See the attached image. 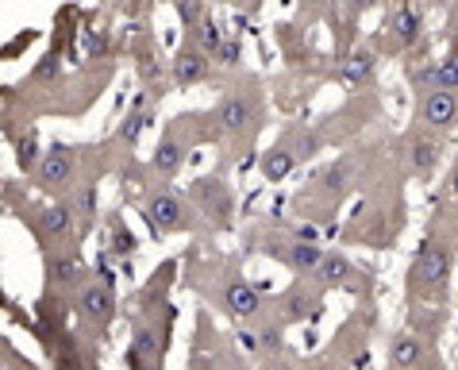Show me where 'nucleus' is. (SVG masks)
Here are the masks:
<instances>
[{"label": "nucleus", "instance_id": "2eb2a0df", "mask_svg": "<svg viewBox=\"0 0 458 370\" xmlns=\"http://www.w3.org/2000/svg\"><path fill=\"white\" fill-rule=\"evenodd\" d=\"M389 363L393 366H420V363H424V340L412 336V331L393 336L389 340Z\"/></svg>", "mask_w": 458, "mask_h": 370}, {"label": "nucleus", "instance_id": "c756f323", "mask_svg": "<svg viewBox=\"0 0 458 370\" xmlns=\"http://www.w3.org/2000/svg\"><path fill=\"white\" fill-rule=\"evenodd\" d=\"M174 12H177V20H182V28L189 31L205 20V0H174Z\"/></svg>", "mask_w": 458, "mask_h": 370}, {"label": "nucleus", "instance_id": "393cba45", "mask_svg": "<svg viewBox=\"0 0 458 370\" xmlns=\"http://www.w3.org/2000/svg\"><path fill=\"white\" fill-rule=\"evenodd\" d=\"M189 43H193V47H200V50H205V55H216V47L224 43V31H220V23L205 16V20L197 23V28H189Z\"/></svg>", "mask_w": 458, "mask_h": 370}, {"label": "nucleus", "instance_id": "b1692460", "mask_svg": "<svg viewBox=\"0 0 458 370\" xmlns=\"http://www.w3.org/2000/svg\"><path fill=\"white\" fill-rule=\"evenodd\" d=\"M39 159H43V147H39V132L35 127H28L20 139H16V166L23 174H31L35 166H39Z\"/></svg>", "mask_w": 458, "mask_h": 370}, {"label": "nucleus", "instance_id": "dca6fc26", "mask_svg": "<svg viewBox=\"0 0 458 370\" xmlns=\"http://www.w3.org/2000/svg\"><path fill=\"white\" fill-rule=\"evenodd\" d=\"M282 147H289V155L297 162H309L312 155H320L324 139H320V132H312V127H293V132H285Z\"/></svg>", "mask_w": 458, "mask_h": 370}, {"label": "nucleus", "instance_id": "f03ea898", "mask_svg": "<svg viewBox=\"0 0 458 370\" xmlns=\"http://www.w3.org/2000/svg\"><path fill=\"white\" fill-rule=\"evenodd\" d=\"M73 313H78L81 328L97 331V340H105L108 324L116 321V289H112L108 278L89 274L78 286V293H73Z\"/></svg>", "mask_w": 458, "mask_h": 370}, {"label": "nucleus", "instance_id": "423d86ee", "mask_svg": "<svg viewBox=\"0 0 458 370\" xmlns=\"http://www.w3.org/2000/svg\"><path fill=\"white\" fill-rule=\"evenodd\" d=\"M166 336L150 324V321H135L131 324V343L123 351V366L131 370H158L166 363Z\"/></svg>", "mask_w": 458, "mask_h": 370}, {"label": "nucleus", "instance_id": "6e6552de", "mask_svg": "<svg viewBox=\"0 0 458 370\" xmlns=\"http://www.w3.org/2000/svg\"><path fill=\"white\" fill-rule=\"evenodd\" d=\"M262 116V100L259 93H227L220 105H216V127L227 135H247Z\"/></svg>", "mask_w": 458, "mask_h": 370}, {"label": "nucleus", "instance_id": "4be33fe9", "mask_svg": "<svg viewBox=\"0 0 458 370\" xmlns=\"http://www.w3.org/2000/svg\"><path fill=\"white\" fill-rule=\"evenodd\" d=\"M131 251H135V236L127 232L123 216L112 212L108 216V247H105V254H112V259H127Z\"/></svg>", "mask_w": 458, "mask_h": 370}, {"label": "nucleus", "instance_id": "58836bf2", "mask_svg": "<svg viewBox=\"0 0 458 370\" xmlns=\"http://www.w3.org/2000/svg\"><path fill=\"white\" fill-rule=\"evenodd\" d=\"M216 4H227V0H216Z\"/></svg>", "mask_w": 458, "mask_h": 370}, {"label": "nucleus", "instance_id": "a878e982", "mask_svg": "<svg viewBox=\"0 0 458 370\" xmlns=\"http://www.w3.org/2000/svg\"><path fill=\"white\" fill-rule=\"evenodd\" d=\"M393 31H397L401 47H412L420 39V16L412 8H397V12H393Z\"/></svg>", "mask_w": 458, "mask_h": 370}, {"label": "nucleus", "instance_id": "cd10ccee", "mask_svg": "<svg viewBox=\"0 0 458 370\" xmlns=\"http://www.w3.org/2000/svg\"><path fill=\"white\" fill-rule=\"evenodd\" d=\"M285 309L293 321H309V316H316V309H320V297L309 289H293L289 293V301H285Z\"/></svg>", "mask_w": 458, "mask_h": 370}, {"label": "nucleus", "instance_id": "c85d7f7f", "mask_svg": "<svg viewBox=\"0 0 458 370\" xmlns=\"http://www.w3.org/2000/svg\"><path fill=\"white\" fill-rule=\"evenodd\" d=\"M347 182H351V166L339 162V166H332V170H324L316 185H320L324 194H343V189H347Z\"/></svg>", "mask_w": 458, "mask_h": 370}, {"label": "nucleus", "instance_id": "ddd939ff", "mask_svg": "<svg viewBox=\"0 0 458 370\" xmlns=\"http://www.w3.org/2000/svg\"><path fill=\"white\" fill-rule=\"evenodd\" d=\"M424 124H431V127H447V124H454L458 120V89H431V93L424 97Z\"/></svg>", "mask_w": 458, "mask_h": 370}, {"label": "nucleus", "instance_id": "72a5a7b5", "mask_svg": "<svg viewBox=\"0 0 458 370\" xmlns=\"http://www.w3.org/2000/svg\"><path fill=\"white\" fill-rule=\"evenodd\" d=\"M259 351L262 355H277V351H282V328H262L259 331Z\"/></svg>", "mask_w": 458, "mask_h": 370}, {"label": "nucleus", "instance_id": "bb28decb", "mask_svg": "<svg viewBox=\"0 0 458 370\" xmlns=\"http://www.w3.org/2000/svg\"><path fill=\"white\" fill-rule=\"evenodd\" d=\"M58 73H62V50H58V47H50L47 55L39 58V66L31 70V85H55V82H58Z\"/></svg>", "mask_w": 458, "mask_h": 370}, {"label": "nucleus", "instance_id": "aec40b11", "mask_svg": "<svg viewBox=\"0 0 458 370\" xmlns=\"http://www.w3.org/2000/svg\"><path fill=\"white\" fill-rule=\"evenodd\" d=\"M293 166H297V159L289 155V147H270V151L262 155L259 170H262L266 182H285V177L293 174Z\"/></svg>", "mask_w": 458, "mask_h": 370}, {"label": "nucleus", "instance_id": "0eeeda50", "mask_svg": "<svg viewBox=\"0 0 458 370\" xmlns=\"http://www.w3.org/2000/svg\"><path fill=\"white\" fill-rule=\"evenodd\" d=\"M451 278V251L443 244H424L412 259V271H409V286L412 293H431V289H443Z\"/></svg>", "mask_w": 458, "mask_h": 370}, {"label": "nucleus", "instance_id": "c9c22d12", "mask_svg": "<svg viewBox=\"0 0 458 370\" xmlns=\"http://www.w3.org/2000/svg\"><path fill=\"white\" fill-rule=\"evenodd\" d=\"M239 348L243 351H259V331H250V328H239Z\"/></svg>", "mask_w": 458, "mask_h": 370}, {"label": "nucleus", "instance_id": "4468645a", "mask_svg": "<svg viewBox=\"0 0 458 370\" xmlns=\"http://www.w3.org/2000/svg\"><path fill=\"white\" fill-rule=\"evenodd\" d=\"M277 254L285 259L289 271H297V274H316V266H320V259H324V247H316L312 239H293V244L277 247Z\"/></svg>", "mask_w": 458, "mask_h": 370}, {"label": "nucleus", "instance_id": "4c0bfd02", "mask_svg": "<svg viewBox=\"0 0 458 370\" xmlns=\"http://www.w3.org/2000/svg\"><path fill=\"white\" fill-rule=\"evenodd\" d=\"M447 189H451V194L458 197V166H454V170H451V177H447Z\"/></svg>", "mask_w": 458, "mask_h": 370}, {"label": "nucleus", "instance_id": "7c9ffc66", "mask_svg": "<svg viewBox=\"0 0 458 370\" xmlns=\"http://www.w3.org/2000/svg\"><path fill=\"white\" fill-rule=\"evenodd\" d=\"M81 50H85V58H105L108 55V35L105 31H85Z\"/></svg>", "mask_w": 458, "mask_h": 370}, {"label": "nucleus", "instance_id": "1a4fd4ad", "mask_svg": "<svg viewBox=\"0 0 458 370\" xmlns=\"http://www.w3.org/2000/svg\"><path fill=\"white\" fill-rule=\"evenodd\" d=\"M193 205L200 209V216H212L216 224H227L235 212V201H232V189H227L220 177H197L193 182Z\"/></svg>", "mask_w": 458, "mask_h": 370}, {"label": "nucleus", "instance_id": "39448f33", "mask_svg": "<svg viewBox=\"0 0 458 370\" xmlns=\"http://www.w3.org/2000/svg\"><path fill=\"white\" fill-rule=\"evenodd\" d=\"M143 216H147V224L162 236L166 232H189V228L197 224L189 201L170 194V189H150V194L143 197Z\"/></svg>", "mask_w": 458, "mask_h": 370}, {"label": "nucleus", "instance_id": "2f4dec72", "mask_svg": "<svg viewBox=\"0 0 458 370\" xmlns=\"http://www.w3.org/2000/svg\"><path fill=\"white\" fill-rule=\"evenodd\" d=\"M436 85L439 89H458V55L443 58L439 66H436Z\"/></svg>", "mask_w": 458, "mask_h": 370}, {"label": "nucleus", "instance_id": "a211bd4d", "mask_svg": "<svg viewBox=\"0 0 458 370\" xmlns=\"http://www.w3.org/2000/svg\"><path fill=\"white\" fill-rule=\"evenodd\" d=\"M316 278H320L324 286H343L347 278H354V266H351L347 254H339V251H324L320 266H316Z\"/></svg>", "mask_w": 458, "mask_h": 370}, {"label": "nucleus", "instance_id": "f704fd0d", "mask_svg": "<svg viewBox=\"0 0 458 370\" xmlns=\"http://www.w3.org/2000/svg\"><path fill=\"white\" fill-rule=\"evenodd\" d=\"M412 324H416V328H424L428 336H436V328H439V316H436V313H412Z\"/></svg>", "mask_w": 458, "mask_h": 370}, {"label": "nucleus", "instance_id": "f3484780", "mask_svg": "<svg viewBox=\"0 0 458 370\" xmlns=\"http://www.w3.org/2000/svg\"><path fill=\"white\" fill-rule=\"evenodd\" d=\"M374 70H377V62H374L370 50H351V55L343 58V66H339V78L347 85H362V82L374 78Z\"/></svg>", "mask_w": 458, "mask_h": 370}, {"label": "nucleus", "instance_id": "e433bc0d", "mask_svg": "<svg viewBox=\"0 0 458 370\" xmlns=\"http://www.w3.org/2000/svg\"><path fill=\"white\" fill-rule=\"evenodd\" d=\"M374 4H377V0H347V8H351V12H370Z\"/></svg>", "mask_w": 458, "mask_h": 370}, {"label": "nucleus", "instance_id": "9b49d317", "mask_svg": "<svg viewBox=\"0 0 458 370\" xmlns=\"http://www.w3.org/2000/svg\"><path fill=\"white\" fill-rule=\"evenodd\" d=\"M185 159H189V139L177 132V127H170V132L158 139L155 155H150V170H155L158 177H177Z\"/></svg>", "mask_w": 458, "mask_h": 370}, {"label": "nucleus", "instance_id": "6ab92c4d", "mask_svg": "<svg viewBox=\"0 0 458 370\" xmlns=\"http://www.w3.org/2000/svg\"><path fill=\"white\" fill-rule=\"evenodd\" d=\"M174 271H177L174 262L158 266V271H155V282L139 289V305H143V313H150V309H162V305H166V289H170V274H174Z\"/></svg>", "mask_w": 458, "mask_h": 370}, {"label": "nucleus", "instance_id": "f257e3e1", "mask_svg": "<svg viewBox=\"0 0 458 370\" xmlns=\"http://www.w3.org/2000/svg\"><path fill=\"white\" fill-rule=\"evenodd\" d=\"M20 220H28V228L43 247H66L81 236L78 209H73L70 201H47V205H28V201H23Z\"/></svg>", "mask_w": 458, "mask_h": 370}, {"label": "nucleus", "instance_id": "473e14b6", "mask_svg": "<svg viewBox=\"0 0 458 370\" xmlns=\"http://www.w3.org/2000/svg\"><path fill=\"white\" fill-rule=\"evenodd\" d=\"M239 50H243V47H239V39H227V35H224V43L220 47H216V62H220V66H235V62H239Z\"/></svg>", "mask_w": 458, "mask_h": 370}, {"label": "nucleus", "instance_id": "412c9836", "mask_svg": "<svg viewBox=\"0 0 458 370\" xmlns=\"http://www.w3.org/2000/svg\"><path fill=\"white\" fill-rule=\"evenodd\" d=\"M409 159H412V170L428 177L439 166V143L431 135H416L412 147H409Z\"/></svg>", "mask_w": 458, "mask_h": 370}, {"label": "nucleus", "instance_id": "7ed1b4c3", "mask_svg": "<svg viewBox=\"0 0 458 370\" xmlns=\"http://www.w3.org/2000/svg\"><path fill=\"white\" fill-rule=\"evenodd\" d=\"M31 182L47 197H66L70 189H78V185H73V182H78V151L66 147V143L47 147L39 166L31 170Z\"/></svg>", "mask_w": 458, "mask_h": 370}, {"label": "nucleus", "instance_id": "5701e85b", "mask_svg": "<svg viewBox=\"0 0 458 370\" xmlns=\"http://www.w3.org/2000/svg\"><path fill=\"white\" fill-rule=\"evenodd\" d=\"M150 124V108L143 105V100H139V105L131 108V112H127V116H123V124L116 127V139H120V143L123 147H135L139 143V135H143V127Z\"/></svg>", "mask_w": 458, "mask_h": 370}, {"label": "nucleus", "instance_id": "20e7f679", "mask_svg": "<svg viewBox=\"0 0 458 370\" xmlns=\"http://www.w3.org/2000/svg\"><path fill=\"white\" fill-rule=\"evenodd\" d=\"M93 274V266L81 259V251L66 244V247H43V278H47V293H78V286Z\"/></svg>", "mask_w": 458, "mask_h": 370}, {"label": "nucleus", "instance_id": "f8f14e48", "mask_svg": "<svg viewBox=\"0 0 458 370\" xmlns=\"http://www.w3.org/2000/svg\"><path fill=\"white\" fill-rule=\"evenodd\" d=\"M220 301H224L227 316H235V321H254V316L262 313V297H259V289H254L250 282H243V278H232V282L224 286Z\"/></svg>", "mask_w": 458, "mask_h": 370}, {"label": "nucleus", "instance_id": "9d476101", "mask_svg": "<svg viewBox=\"0 0 458 370\" xmlns=\"http://www.w3.org/2000/svg\"><path fill=\"white\" fill-rule=\"evenodd\" d=\"M212 55H205L200 47H182L174 55V62H170V82L174 85H182V89H189V85H200V82H208V73H212V62H208Z\"/></svg>", "mask_w": 458, "mask_h": 370}]
</instances>
